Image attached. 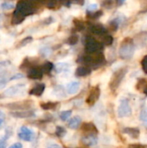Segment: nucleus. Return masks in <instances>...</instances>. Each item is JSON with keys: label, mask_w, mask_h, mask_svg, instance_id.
Listing matches in <instances>:
<instances>
[{"label": "nucleus", "mask_w": 147, "mask_h": 148, "mask_svg": "<svg viewBox=\"0 0 147 148\" xmlns=\"http://www.w3.org/2000/svg\"><path fill=\"white\" fill-rule=\"evenodd\" d=\"M18 136L21 140L24 141H30L33 137V132L27 127H22L20 128Z\"/></svg>", "instance_id": "obj_4"}, {"label": "nucleus", "mask_w": 147, "mask_h": 148, "mask_svg": "<svg viewBox=\"0 0 147 148\" xmlns=\"http://www.w3.org/2000/svg\"><path fill=\"white\" fill-rule=\"evenodd\" d=\"M5 147H6L5 141L3 140H0V148H5Z\"/></svg>", "instance_id": "obj_31"}, {"label": "nucleus", "mask_w": 147, "mask_h": 148, "mask_svg": "<svg viewBox=\"0 0 147 148\" xmlns=\"http://www.w3.org/2000/svg\"><path fill=\"white\" fill-rule=\"evenodd\" d=\"M117 114L120 118H126L132 115V108L129 104V101L126 99L120 100Z\"/></svg>", "instance_id": "obj_1"}, {"label": "nucleus", "mask_w": 147, "mask_h": 148, "mask_svg": "<svg viewBox=\"0 0 147 148\" xmlns=\"http://www.w3.org/2000/svg\"><path fill=\"white\" fill-rule=\"evenodd\" d=\"M80 89V82H72L68 84L67 86V92L70 95H74L78 92Z\"/></svg>", "instance_id": "obj_12"}, {"label": "nucleus", "mask_w": 147, "mask_h": 148, "mask_svg": "<svg viewBox=\"0 0 147 148\" xmlns=\"http://www.w3.org/2000/svg\"><path fill=\"white\" fill-rule=\"evenodd\" d=\"M43 72L42 69H39L37 68H33L29 70L28 72V77L33 80H39L42 77Z\"/></svg>", "instance_id": "obj_8"}, {"label": "nucleus", "mask_w": 147, "mask_h": 148, "mask_svg": "<svg viewBox=\"0 0 147 148\" xmlns=\"http://www.w3.org/2000/svg\"><path fill=\"white\" fill-rule=\"evenodd\" d=\"M3 120H0V126L3 124Z\"/></svg>", "instance_id": "obj_35"}, {"label": "nucleus", "mask_w": 147, "mask_h": 148, "mask_svg": "<svg viewBox=\"0 0 147 148\" xmlns=\"http://www.w3.org/2000/svg\"><path fill=\"white\" fill-rule=\"evenodd\" d=\"M120 56L124 59H129L133 55V47L131 45H126L120 49Z\"/></svg>", "instance_id": "obj_7"}, {"label": "nucleus", "mask_w": 147, "mask_h": 148, "mask_svg": "<svg viewBox=\"0 0 147 148\" xmlns=\"http://www.w3.org/2000/svg\"><path fill=\"white\" fill-rule=\"evenodd\" d=\"M24 75H23V74H16V75H14L13 76H11L10 77V81H13V80H17V79H21V78H23Z\"/></svg>", "instance_id": "obj_24"}, {"label": "nucleus", "mask_w": 147, "mask_h": 148, "mask_svg": "<svg viewBox=\"0 0 147 148\" xmlns=\"http://www.w3.org/2000/svg\"><path fill=\"white\" fill-rule=\"evenodd\" d=\"M144 93H145L146 95H147V86L145 88V89H144Z\"/></svg>", "instance_id": "obj_34"}, {"label": "nucleus", "mask_w": 147, "mask_h": 148, "mask_svg": "<svg viewBox=\"0 0 147 148\" xmlns=\"http://www.w3.org/2000/svg\"><path fill=\"white\" fill-rule=\"evenodd\" d=\"M47 148H62V147L57 145V144H52V145L49 146Z\"/></svg>", "instance_id": "obj_30"}, {"label": "nucleus", "mask_w": 147, "mask_h": 148, "mask_svg": "<svg viewBox=\"0 0 147 148\" xmlns=\"http://www.w3.org/2000/svg\"><path fill=\"white\" fill-rule=\"evenodd\" d=\"M99 8V4L96 3H91L88 6V10L89 11H94Z\"/></svg>", "instance_id": "obj_22"}, {"label": "nucleus", "mask_w": 147, "mask_h": 148, "mask_svg": "<svg viewBox=\"0 0 147 148\" xmlns=\"http://www.w3.org/2000/svg\"><path fill=\"white\" fill-rule=\"evenodd\" d=\"M139 119L144 121V122H147V108H144L139 114Z\"/></svg>", "instance_id": "obj_21"}, {"label": "nucleus", "mask_w": 147, "mask_h": 148, "mask_svg": "<svg viewBox=\"0 0 147 148\" xmlns=\"http://www.w3.org/2000/svg\"><path fill=\"white\" fill-rule=\"evenodd\" d=\"M81 124V118L78 115L74 116L73 118H71L68 123V126L71 128V129H77Z\"/></svg>", "instance_id": "obj_10"}, {"label": "nucleus", "mask_w": 147, "mask_h": 148, "mask_svg": "<svg viewBox=\"0 0 147 148\" xmlns=\"http://www.w3.org/2000/svg\"><path fill=\"white\" fill-rule=\"evenodd\" d=\"M100 95H101V89L98 86L96 87H94L90 92H89V95L87 98V103L88 105H94L100 98Z\"/></svg>", "instance_id": "obj_3"}, {"label": "nucleus", "mask_w": 147, "mask_h": 148, "mask_svg": "<svg viewBox=\"0 0 147 148\" xmlns=\"http://www.w3.org/2000/svg\"><path fill=\"white\" fill-rule=\"evenodd\" d=\"M123 132L133 139H138L140 134V131L138 127H126Z\"/></svg>", "instance_id": "obj_9"}, {"label": "nucleus", "mask_w": 147, "mask_h": 148, "mask_svg": "<svg viewBox=\"0 0 147 148\" xmlns=\"http://www.w3.org/2000/svg\"><path fill=\"white\" fill-rule=\"evenodd\" d=\"M118 2H119L120 4H122V3H124L126 2V0H118Z\"/></svg>", "instance_id": "obj_33"}, {"label": "nucleus", "mask_w": 147, "mask_h": 148, "mask_svg": "<svg viewBox=\"0 0 147 148\" xmlns=\"http://www.w3.org/2000/svg\"><path fill=\"white\" fill-rule=\"evenodd\" d=\"M12 114L14 117H17V118H28V117H30L33 115V113L32 112H17V113H12L10 114Z\"/></svg>", "instance_id": "obj_14"}, {"label": "nucleus", "mask_w": 147, "mask_h": 148, "mask_svg": "<svg viewBox=\"0 0 147 148\" xmlns=\"http://www.w3.org/2000/svg\"><path fill=\"white\" fill-rule=\"evenodd\" d=\"M126 71L125 70H119L117 71L111 78V81L109 82V88L112 91H115L120 85V82H122L125 75H126Z\"/></svg>", "instance_id": "obj_2"}, {"label": "nucleus", "mask_w": 147, "mask_h": 148, "mask_svg": "<svg viewBox=\"0 0 147 148\" xmlns=\"http://www.w3.org/2000/svg\"><path fill=\"white\" fill-rule=\"evenodd\" d=\"M82 131L86 134V135H90V134L96 135L98 134V130H97L96 127L91 122L84 123L82 125Z\"/></svg>", "instance_id": "obj_6"}, {"label": "nucleus", "mask_w": 147, "mask_h": 148, "mask_svg": "<svg viewBox=\"0 0 147 148\" xmlns=\"http://www.w3.org/2000/svg\"><path fill=\"white\" fill-rule=\"evenodd\" d=\"M3 118H4V114H3L2 111H0V120H3Z\"/></svg>", "instance_id": "obj_32"}, {"label": "nucleus", "mask_w": 147, "mask_h": 148, "mask_svg": "<svg viewBox=\"0 0 147 148\" xmlns=\"http://www.w3.org/2000/svg\"><path fill=\"white\" fill-rule=\"evenodd\" d=\"M68 68V64L65 62H59L55 65V71L57 73H61Z\"/></svg>", "instance_id": "obj_18"}, {"label": "nucleus", "mask_w": 147, "mask_h": 148, "mask_svg": "<svg viewBox=\"0 0 147 148\" xmlns=\"http://www.w3.org/2000/svg\"><path fill=\"white\" fill-rule=\"evenodd\" d=\"M82 143L87 146V147H93L95 146L98 143V138L94 134H90V135H85L81 139Z\"/></svg>", "instance_id": "obj_5"}, {"label": "nucleus", "mask_w": 147, "mask_h": 148, "mask_svg": "<svg viewBox=\"0 0 147 148\" xmlns=\"http://www.w3.org/2000/svg\"><path fill=\"white\" fill-rule=\"evenodd\" d=\"M91 73V70L86 67H80L76 69L75 75L77 76H87Z\"/></svg>", "instance_id": "obj_13"}, {"label": "nucleus", "mask_w": 147, "mask_h": 148, "mask_svg": "<svg viewBox=\"0 0 147 148\" xmlns=\"http://www.w3.org/2000/svg\"><path fill=\"white\" fill-rule=\"evenodd\" d=\"M52 69H53V64H52L51 62H46V63L42 66V72H44V73H49Z\"/></svg>", "instance_id": "obj_19"}, {"label": "nucleus", "mask_w": 147, "mask_h": 148, "mask_svg": "<svg viewBox=\"0 0 147 148\" xmlns=\"http://www.w3.org/2000/svg\"><path fill=\"white\" fill-rule=\"evenodd\" d=\"M15 7V4L11 1H4L1 3V9L3 10H10Z\"/></svg>", "instance_id": "obj_15"}, {"label": "nucleus", "mask_w": 147, "mask_h": 148, "mask_svg": "<svg viewBox=\"0 0 147 148\" xmlns=\"http://www.w3.org/2000/svg\"><path fill=\"white\" fill-rule=\"evenodd\" d=\"M9 148H23V145L20 142H16V143L13 144L12 146H10Z\"/></svg>", "instance_id": "obj_28"}, {"label": "nucleus", "mask_w": 147, "mask_h": 148, "mask_svg": "<svg viewBox=\"0 0 147 148\" xmlns=\"http://www.w3.org/2000/svg\"><path fill=\"white\" fill-rule=\"evenodd\" d=\"M42 53L44 55V56H49L50 54H51V50L49 49V48H44V49H42Z\"/></svg>", "instance_id": "obj_26"}, {"label": "nucleus", "mask_w": 147, "mask_h": 148, "mask_svg": "<svg viewBox=\"0 0 147 148\" xmlns=\"http://www.w3.org/2000/svg\"><path fill=\"white\" fill-rule=\"evenodd\" d=\"M80 13H81V10H79V9H73V10H71V11H70V14L71 15H73V16H79L80 15Z\"/></svg>", "instance_id": "obj_25"}, {"label": "nucleus", "mask_w": 147, "mask_h": 148, "mask_svg": "<svg viewBox=\"0 0 147 148\" xmlns=\"http://www.w3.org/2000/svg\"><path fill=\"white\" fill-rule=\"evenodd\" d=\"M142 66H143V69L146 71V73H147V56L145 57V59L142 62Z\"/></svg>", "instance_id": "obj_27"}, {"label": "nucleus", "mask_w": 147, "mask_h": 148, "mask_svg": "<svg viewBox=\"0 0 147 148\" xmlns=\"http://www.w3.org/2000/svg\"><path fill=\"white\" fill-rule=\"evenodd\" d=\"M128 148H146V146L141 144H131L128 146Z\"/></svg>", "instance_id": "obj_23"}, {"label": "nucleus", "mask_w": 147, "mask_h": 148, "mask_svg": "<svg viewBox=\"0 0 147 148\" xmlns=\"http://www.w3.org/2000/svg\"><path fill=\"white\" fill-rule=\"evenodd\" d=\"M58 105L57 102H47V103H42L41 104V107L44 110H50L55 108V107Z\"/></svg>", "instance_id": "obj_16"}, {"label": "nucleus", "mask_w": 147, "mask_h": 148, "mask_svg": "<svg viewBox=\"0 0 147 148\" xmlns=\"http://www.w3.org/2000/svg\"><path fill=\"white\" fill-rule=\"evenodd\" d=\"M30 40H31V38H30V37H27L26 39H24V40L21 42V46H24V45H26L28 42H30Z\"/></svg>", "instance_id": "obj_29"}, {"label": "nucleus", "mask_w": 147, "mask_h": 148, "mask_svg": "<svg viewBox=\"0 0 147 148\" xmlns=\"http://www.w3.org/2000/svg\"><path fill=\"white\" fill-rule=\"evenodd\" d=\"M66 133H67L66 129H64L62 127H56V131H55V134H56L58 136H60V137H62V136H64V135L66 134Z\"/></svg>", "instance_id": "obj_20"}, {"label": "nucleus", "mask_w": 147, "mask_h": 148, "mask_svg": "<svg viewBox=\"0 0 147 148\" xmlns=\"http://www.w3.org/2000/svg\"><path fill=\"white\" fill-rule=\"evenodd\" d=\"M71 114H72V111L71 110H66V111H62V112H61V114H60V119L62 120V121H67V120H68L69 118H70V116H71Z\"/></svg>", "instance_id": "obj_17"}, {"label": "nucleus", "mask_w": 147, "mask_h": 148, "mask_svg": "<svg viewBox=\"0 0 147 148\" xmlns=\"http://www.w3.org/2000/svg\"><path fill=\"white\" fill-rule=\"evenodd\" d=\"M44 90H45V85L43 83H41V84L36 85L29 91V94L33 95H36V96H41L42 95V93L44 92Z\"/></svg>", "instance_id": "obj_11"}]
</instances>
